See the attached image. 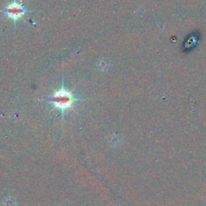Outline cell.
Here are the masks:
<instances>
[{"instance_id":"obj_1","label":"cell","mask_w":206,"mask_h":206,"mask_svg":"<svg viewBox=\"0 0 206 206\" xmlns=\"http://www.w3.org/2000/svg\"><path fill=\"white\" fill-rule=\"evenodd\" d=\"M77 100L70 92L67 91L64 86H62L60 90L55 92L53 97L50 98V102H52L56 108L64 110L67 108L72 107Z\"/></svg>"},{"instance_id":"obj_2","label":"cell","mask_w":206,"mask_h":206,"mask_svg":"<svg viewBox=\"0 0 206 206\" xmlns=\"http://www.w3.org/2000/svg\"><path fill=\"white\" fill-rule=\"evenodd\" d=\"M4 13L8 15V18L11 19L14 21H16L23 15H24L26 13V9L22 4L18 3L16 1H14L9 5H8L4 11Z\"/></svg>"}]
</instances>
